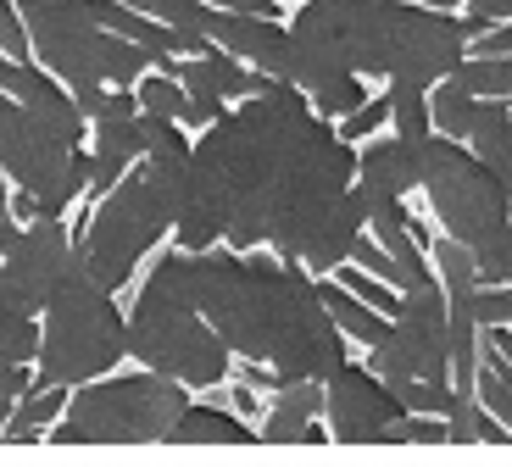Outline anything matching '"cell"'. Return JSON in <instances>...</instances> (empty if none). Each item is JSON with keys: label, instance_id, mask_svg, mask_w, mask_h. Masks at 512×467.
Instances as JSON below:
<instances>
[{"label": "cell", "instance_id": "obj_28", "mask_svg": "<svg viewBox=\"0 0 512 467\" xmlns=\"http://www.w3.org/2000/svg\"><path fill=\"white\" fill-rule=\"evenodd\" d=\"M123 6H134V12L156 17V23L167 28H184V34H206V0H123Z\"/></svg>", "mask_w": 512, "mask_h": 467}, {"label": "cell", "instance_id": "obj_23", "mask_svg": "<svg viewBox=\"0 0 512 467\" xmlns=\"http://www.w3.org/2000/svg\"><path fill=\"white\" fill-rule=\"evenodd\" d=\"M429 112H435V134L462 139V145H468V134H474V117H479V95H468V89H457V84L446 78L440 89H429Z\"/></svg>", "mask_w": 512, "mask_h": 467}, {"label": "cell", "instance_id": "obj_17", "mask_svg": "<svg viewBox=\"0 0 512 467\" xmlns=\"http://www.w3.org/2000/svg\"><path fill=\"white\" fill-rule=\"evenodd\" d=\"M323 412H329V384H318V379L284 384L279 401L268 406V417H262V440H268V445H318V440H334L329 429H318Z\"/></svg>", "mask_w": 512, "mask_h": 467}, {"label": "cell", "instance_id": "obj_38", "mask_svg": "<svg viewBox=\"0 0 512 467\" xmlns=\"http://www.w3.org/2000/svg\"><path fill=\"white\" fill-rule=\"evenodd\" d=\"M23 240V228H17V212H12V195H0V256L12 251Z\"/></svg>", "mask_w": 512, "mask_h": 467}, {"label": "cell", "instance_id": "obj_29", "mask_svg": "<svg viewBox=\"0 0 512 467\" xmlns=\"http://www.w3.org/2000/svg\"><path fill=\"white\" fill-rule=\"evenodd\" d=\"M334 278H340V284H346V290L357 295V301H368L373 312H384V317H401V301H407V295H401V290H390L384 278L362 273V267H340Z\"/></svg>", "mask_w": 512, "mask_h": 467}, {"label": "cell", "instance_id": "obj_35", "mask_svg": "<svg viewBox=\"0 0 512 467\" xmlns=\"http://www.w3.org/2000/svg\"><path fill=\"white\" fill-rule=\"evenodd\" d=\"M474 317H479V329H512V290H479Z\"/></svg>", "mask_w": 512, "mask_h": 467}, {"label": "cell", "instance_id": "obj_37", "mask_svg": "<svg viewBox=\"0 0 512 467\" xmlns=\"http://www.w3.org/2000/svg\"><path fill=\"white\" fill-rule=\"evenodd\" d=\"M468 56H512V23L507 28H490V34H479L474 45H468Z\"/></svg>", "mask_w": 512, "mask_h": 467}, {"label": "cell", "instance_id": "obj_20", "mask_svg": "<svg viewBox=\"0 0 512 467\" xmlns=\"http://www.w3.org/2000/svg\"><path fill=\"white\" fill-rule=\"evenodd\" d=\"M67 401H73V390H67V384H39L34 379V390L17 401V412H12V423H6V434H0V440H6V445H34L45 429H56V423H62Z\"/></svg>", "mask_w": 512, "mask_h": 467}, {"label": "cell", "instance_id": "obj_15", "mask_svg": "<svg viewBox=\"0 0 512 467\" xmlns=\"http://www.w3.org/2000/svg\"><path fill=\"white\" fill-rule=\"evenodd\" d=\"M429 139H407V134L368 139V145H362V162H357V184L368 195H401V201H407L412 190H423V156H429Z\"/></svg>", "mask_w": 512, "mask_h": 467}, {"label": "cell", "instance_id": "obj_39", "mask_svg": "<svg viewBox=\"0 0 512 467\" xmlns=\"http://www.w3.org/2000/svg\"><path fill=\"white\" fill-rule=\"evenodd\" d=\"M468 17H485V23H512V0H468Z\"/></svg>", "mask_w": 512, "mask_h": 467}, {"label": "cell", "instance_id": "obj_24", "mask_svg": "<svg viewBox=\"0 0 512 467\" xmlns=\"http://www.w3.org/2000/svg\"><path fill=\"white\" fill-rule=\"evenodd\" d=\"M429 251H435V273H440V284H446V295H479V290H485L479 262H474V251H468V245H457L451 234H440Z\"/></svg>", "mask_w": 512, "mask_h": 467}, {"label": "cell", "instance_id": "obj_43", "mask_svg": "<svg viewBox=\"0 0 512 467\" xmlns=\"http://www.w3.org/2000/svg\"><path fill=\"white\" fill-rule=\"evenodd\" d=\"M6 62H12V56H6V51H0V73H6Z\"/></svg>", "mask_w": 512, "mask_h": 467}, {"label": "cell", "instance_id": "obj_13", "mask_svg": "<svg viewBox=\"0 0 512 467\" xmlns=\"http://www.w3.org/2000/svg\"><path fill=\"white\" fill-rule=\"evenodd\" d=\"M206 39H212L218 51L240 56V62L256 67V73L290 84V28H279L273 17H245V12L212 6V12H206Z\"/></svg>", "mask_w": 512, "mask_h": 467}, {"label": "cell", "instance_id": "obj_7", "mask_svg": "<svg viewBox=\"0 0 512 467\" xmlns=\"http://www.w3.org/2000/svg\"><path fill=\"white\" fill-rule=\"evenodd\" d=\"M173 223H179V195L140 162L95 206L90 223L78 228V251H84V262L95 267V278L106 290H123L134 278V267L162 245V234Z\"/></svg>", "mask_w": 512, "mask_h": 467}, {"label": "cell", "instance_id": "obj_12", "mask_svg": "<svg viewBox=\"0 0 512 467\" xmlns=\"http://www.w3.org/2000/svg\"><path fill=\"white\" fill-rule=\"evenodd\" d=\"M73 256H78V240L62 223H28L23 228V240L0 256V262H6V284H12V295L23 301V312L45 317V306H51L56 284L67 278Z\"/></svg>", "mask_w": 512, "mask_h": 467}, {"label": "cell", "instance_id": "obj_16", "mask_svg": "<svg viewBox=\"0 0 512 467\" xmlns=\"http://www.w3.org/2000/svg\"><path fill=\"white\" fill-rule=\"evenodd\" d=\"M156 73H179V84L190 89V95H218V101H262L279 78H268V73H251V67L240 62V56H229V51H212L206 56H184V62H162Z\"/></svg>", "mask_w": 512, "mask_h": 467}, {"label": "cell", "instance_id": "obj_40", "mask_svg": "<svg viewBox=\"0 0 512 467\" xmlns=\"http://www.w3.org/2000/svg\"><path fill=\"white\" fill-rule=\"evenodd\" d=\"M234 412H240V417L256 412V390H251V384H234Z\"/></svg>", "mask_w": 512, "mask_h": 467}, {"label": "cell", "instance_id": "obj_30", "mask_svg": "<svg viewBox=\"0 0 512 467\" xmlns=\"http://www.w3.org/2000/svg\"><path fill=\"white\" fill-rule=\"evenodd\" d=\"M401 406H407L412 417H451V406H457V390L451 384H429V379H412L401 384Z\"/></svg>", "mask_w": 512, "mask_h": 467}, {"label": "cell", "instance_id": "obj_8", "mask_svg": "<svg viewBox=\"0 0 512 467\" xmlns=\"http://www.w3.org/2000/svg\"><path fill=\"white\" fill-rule=\"evenodd\" d=\"M90 151H73L51 128H39L0 89V173L17 184L12 212L28 223H62V212L90 190Z\"/></svg>", "mask_w": 512, "mask_h": 467}, {"label": "cell", "instance_id": "obj_25", "mask_svg": "<svg viewBox=\"0 0 512 467\" xmlns=\"http://www.w3.org/2000/svg\"><path fill=\"white\" fill-rule=\"evenodd\" d=\"M446 423H451V445H474V440L507 445L512 440V429H501V417H490L485 406H479V395H457Z\"/></svg>", "mask_w": 512, "mask_h": 467}, {"label": "cell", "instance_id": "obj_41", "mask_svg": "<svg viewBox=\"0 0 512 467\" xmlns=\"http://www.w3.org/2000/svg\"><path fill=\"white\" fill-rule=\"evenodd\" d=\"M423 6H435V12H457V6H468V0H423Z\"/></svg>", "mask_w": 512, "mask_h": 467}, {"label": "cell", "instance_id": "obj_36", "mask_svg": "<svg viewBox=\"0 0 512 467\" xmlns=\"http://www.w3.org/2000/svg\"><path fill=\"white\" fill-rule=\"evenodd\" d=\"M407 445H451V423L446 417H407Z\"/></svg>", "mask_w": 512, "mask_h": 467}, {"label": "cell", "instance_id": "obj_27", "mask_svg": "<svg viewBox=\"0 0 512 467\" xmlns=\"http://www.w3.org/2000/svg\"><path fill=\"white\" fill-rule=\"evenodd\" d=\"M390 123L407 139L435 134V112H429V89H390Z\"/></svg>", "mask_w": 512, "mask_h": 467}, {"label": "cell", "instance_id": "obj_18", "mask_svg": "<svg viewBox=\"0 0 512 467\" xmlns=\"http://www.w3.org/2000/svg\"><path fill=\"white\" fill-rule=\"evenodd\" d=\"M318 295H323V306H329L334 329L346 334V340H362L368 351L390 340V323H396V317H384V312H373L368 301H357L340 278H318Z\"/></svg>", "mask_w": 512, "mask_h": 467}, {"label": "cell", "instance_id": "obj_5", "mask_svg": "<svg viewBox=\"0 0 512 467\" xmlns=\"http://www.w3.org/2000/svg\"><path fill=\"white\" fill-rule=\"evenodd\" d=\"M190 384L162 379L151 367L117 373L101 384H78L62 423L51 429L56 445H151L173 440L190 412Z\"/></svg>", "mask_w": 512, "mask_h": 467}, {"label": "cell", "instance_id": "obj_11", "mask_svg": "<svg viewBox=\"0 0 512 467\" xmlns=\"http://www.w3.org/2000/svg\"><path fill=\"white\" fill-rule=\"evenodd\" d=\"M329 434L346 445H407V406L390 384L373 373V367L346 362L340 373L329 379Z\"/></svg>", "mask_w": 512, "mask_h": 467}, {"label": "cell", "instance_id": "obj_9", "mask_svg": "<svg viewBox=\"0 0 512 467\" xmlns=\"http://www.w3.org/2000/svg\"><path fill=\"white\" fill-rule=\"evenodd\" d=\"M423 195L435 206L440 234H451L457 245L479 251L485 240H496L501 228H512V190L479 162L462 139L435 134L429 156H423Z\"/></svg>", "mask_w": 512, "mask_h": 467}, {"label": "cell", "instance_id": "obj_10", "mask_svg": "<svg viewBox=\"0 0 512 467\" xmlns=\"http://www.w3.org/2000/svg\"><path fill=\"white\" fill-rule=\"evenodd\" d=\"M446 323H451V301H446V284H423L401 301V317L390 323V340L368 351V367L379 373L390 390L412 379H429V384H451V340H446Z\"/></svg>", "mask_w": 512, "mask_h": 467}, {"label": "cell", "instance_id": "obj_21", "mask_svg": "<svg viewBox=\"0 0 512 467\" xmlns=\"http://www.w3.org/2000/svg\"><path fill=\"white\" fill-rule=\"evenodd\" d=\"M262 440V429H251L240 412H223V406H201L195 401L190 412H184L179 434H173V445H251Z\"/></svg>", "mask_w": 512, "mask_h": 467}, {"label": "cell", "instance_id": "obj_4", "mask_svg": "<svg viewBox=\"0 0 512 467\" xmlns=\"http://www.w3.org/2000/svg\"><path fill=\"white\" fill-rule=\"evenodd\" d=\"M117 290H106L95 267L84 262V251L73 256L67 278L56 284L51 306H45V345H39V384H95L101 373H112L128 356V317L112 301Z\"/></svg>", "mask_w": 512, "mask_h": 467}, {"label": "cell", "instance_id": "obj_44", "mask_svg": "<svg viewBox=\"0 0 512 467\" xmlns=\"http://www.w3.org/2000/svg\"><path fill=\"white\" fill-rule=\"evenodd\" d=\"M301 6H307V0H301Z\"/></svg>", "mask_w": 512, "mask_h": 467}, {"label": "cell", "instance_id": "obj_14", "mask_svg": "<svg viewBox=\"0 0 512 467\" xmlns=\"http://www.w3.org/2000/svg\"><path fill=\"white\" fill-rule=\"evenodd\" d=\"M0 89H6V95H12V101L23 106L28 117H34L39 128H51L62 145L84 151V112H78L73 89H67L62 78L39 73V67H28V62H6V73H0Z\"/></svg>", "mask_w": 512, "mask_h": 467}, {"label": "cell", "instance_id": "obj_34", "mask_svg": "<svg viewBox=\"0 0 512 467\" xmlns=\"http://www.w3.org/2000/svg\"><path fill=\"white\" fill-rule=\"evenodd\" d=\"M474 395H479V406H485L490 417H501V429H512V390L496 379V373H490L485 362H479V390Z\"/></svg>", "mask_w": 512, "mask_h": 467}, {"label": "cell", "instance_id": "obj_1", "mask_svg": "<svg viewBox=\"0 0 512 467\" xmlns=\"http://www.w3.org/2000/svg\"><path fill=\"white\" fill-rule=\"evenodd\" d=\"M362 151L340 139L329 117L295 84H273L262 101H245L218 128H206L190 162V190L179 206V245L234 251L268 245L284 262H301L312 278H329L351 262L368 195L357 184Z\"/></svg>", "mask_w": 512, "mask_h": 467}, {"label": "cell", "instance_id": "obj_6", "mask_svg": "<svg viewBox=\"0 0 512 467\" xmlns=\"http://www.w3.org/2000/svg\"><path fill=\"white\" fill-rule=\"evenodd\" d=\"M17 12H23L34 56L67 89H90V84L134 89L156 67L151 51H140V45H128L112 28L95 23L90 0H17Z\"/></svg>", "mask_w": 512, "mask_h": 467}, {"label": "cell", "instance_id": "obj_19", "mask_svg": "<svg viewBox=\"0 0 512 467\" xmlns=\"http://www.w3.org/2000/svg\"><path fill=\"white\" fill-rule=\"evenodd\" d=\"M468 151L490 167L512 190V101H479L474 134H468Z\"/></svg>", "mask_w": 512, "mask_h": 467}, {"label": "cell", "instance_id": "obj_42", "mask_svg": "<svg viewBox=\"0 0 512 467\" xmlns=\"http://www.w3.org/2000/svg\"><path fill=\"white\" fill-rule=\"evenodd\" d=\"M12 412H17L12 401H0V434H6V423H12Z\"/></svg>", "mask_w": 512, "mask_h": 467}, {"label": "cell", "instance_id": "obj_32", "mask_svg": "<svg viewBox=\"0 0 512 467\" xmlns=\"http://www.w3.org/2000/svg\"><path fill=\"white\" fill-rule=\"evenodd\" d=\"M0 51L12 56V62H28L34 45H28V28H23V12H17V0H0Z\"/></svg>", "mask_w": 512, "mask_h": 467}, {"label": "cell", "instance_id": "obj_26", "mask_svg": "<svg viewBox=\"0 0 512 467\" xmlns=\"http://www.w3.org/2000/svg\"><path fill=\"white\" fill-rule=\"evenodd\" d=\"M134 95H140L145 117H167V123H184V117H190V89L173 73H145L140 84H134Z\"/></svg>", "mask_w": 512, "mask_h": 467}, {"label": "cell", "instance_id": "obj_22", "mask_svg": "<svg viewBox=\"0 0 512 467\" xmlns=\"http://www.w3.org/2000/svg\"><path fill=\"white\" fill-rule=\"evenodd\" d=\"M451 84L479 95V101H512V56H468L451 73Z\"/></svg>", "mask_w": 512, "mask_h": 467}, {"label": "cell", "instance_id": "obj_3", "mask_svg": "<svg viewBox=\"0 0 512 467\" xmlns=\"http://www.w3.org/2000/svg\"><path fill=\"white\" fill-rule=\"evenodd\" d=\"M128 356L151 373H162V379L190 384V390L229 379L234 351L223 345V334L212 329V317L195 301L190 251L156 256V267L145 273L134 317H128Z\"/></svg>", "mask_w": 512, "mask_h": 467}, {"label": "cell", "instance_id": "obj_2", "mask_svg": "<svg viewBox=\"0 0 512 467\" xmlns=\"http://www.w3.org/2000/svg\"><path fill=\"white\" fill-rule=\"evenodd\" d=\"M190 278L223 345L245 362H268L284 384H329L351 362L346 334L334 329L318 278L301 262L273 251H195Z\"/></svg>", "mask_w": 512, "mask_h": 467}, {"label": "cell", "instance_id": "obj_31", "mask_svg": "<svg viewBox=\"0 0 512 467\" xmlns=\"http://www.w3.org/2000/svg\"><path fill=\"white\" fill-rule=\"evenodd\" d=\"M384 123H390V89H384L379 101H368L362 112H351L346 123H340V139H346V145H357V139H373Z\"/></svg>", "mask_w": 512, "mask_h": 467}, {"label": "cell", "instance_id": "obj_33", "mask_svg": "<svg viewBox=\"0 0 512 467\" xmlns=\"http://www.w3.org/2000/svg\"><path fill=\"white\" fill-rule=\"evenodd\" d=\"M351 262H357L362 273L384 278V284H390V290H401V267H396V256L384 251L379 240H357V251H351Z\"/></svg>", "mask_w": 512, "mask_h": 467}]
</instances>
